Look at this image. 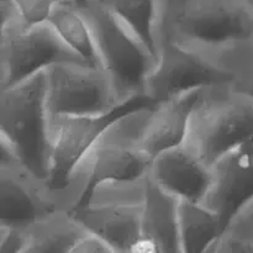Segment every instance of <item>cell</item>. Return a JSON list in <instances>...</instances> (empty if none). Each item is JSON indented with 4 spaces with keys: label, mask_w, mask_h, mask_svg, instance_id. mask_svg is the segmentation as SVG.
Returning <instances> with one entry per match:
<instances>
[{
    "label": "cell",
    "mask_w": 253,
    "mask_h": 253,
    "mask_svg": "<svg viewBox=\"0 0 253 253\" xmlns=\"http://www.w3.org/2000/svg\"><path fill=\"white\" fill-rule=\"evenodd\" d=\"M127 24L157 56L160 0H89Z\"/></svg>",
    "instance_id": "obj_19"
},
{
    "label": "cell",
    "mask_w": 253,
    "mask_h": 253,
    "mask_svg": "<svg viewBox=\"0 0 253 253\" xmlns=\"http://www.w3.org/2000/svg\"><path fill=\"white\" fill-rule=\"evenodd\" d=\"M253 137V98L232 82L205 86L195 99L183 145L209 167Z\"/></svg>",
    "instance_id": "obj_3"
},
{
    "label": "cell",
    "mask_w": 253,
    "mask_h": 253,
    "mask_svg": "<svg viewBox=\"0 0 253 253\" xmlns=\"http://www.w3.org/2000/svg\"><path fill=\"white\" fill-rule=\"evenodd\" d=\"M237 215H239V216L246 217V219L252 220V221H253V200H252L251 203H249V204H247L246 207L242 208V209L240 210V211L237 212V214L235 215V216H237Z\"/></svg>",
    "instance_id": "obj_24"
},
{
    "label": "cell",
    "mask_w": 253,
    "mask_h": 253,
    "mask_svg": "<svg viewBox=\"0 0 253 253\" xmlns=\"http://www.w3.org/2000/svg\"><path fill=\"white\" fill-rule=\"evenodd\" d=\"M46 93L49 115L104 116L130 105L121 101L108 72L88 62L46 68Z\"/></svg>",
    "instance_id": "obj_7"
},
{
    "label": "cell",
    "mask_w": 253,
    "mask_h": 253,
    "mask_svg": "<svg viewBox=\"0 0 253 253\" xmlns=\"http://www.w3.org/2000/svg\"><path fill=\"white\" fill-rule=\"evenodd\" d=\"M179 203L180 199L146 175L141 240L135 252L180 253Z\"/></svg>",
    "instance_id": "obj_13"
},
{
    "label": "cell",
    "mask_w": 253,
    "mask_h": 253,
    "mask_svg": "<svg viewBox=\"0 0 253 253\" xmlns=\"http://www.w3.org/2000/svg\"><path fill=\"white\" fill-rule=\"evenodd\" d=\"M212 179L203 204L216 212L226 227L253 200V137L227 151L211 167Z\"/></svg>",
    "instance_id": "obj_10"
},
{
    "label": "cell",
    "mask_w": 253,
    "mask_h": 253,
    "mask_svg": "<svg viewBox=\"0 0 253 253\" xmlns=\"http://www.w3.org/2000/svg\"><path fill=\"white\" fill-rule=\"evenodd\" d=\"M145 101L130 104L109 115L71 116L49 115L48 132L51 142V163L48 183L53 189L63 185L67 175L78 161L93 146L106 126L130 106ZM148 103V101H147Z\"/></svg>",
    "instance_id": "obj_9"
},
{
    "label": "cell",
    "mask_w": 253,
    "mask_h": 253,
    "mask_svg": "<svg viewBox=\"0 0 253 253\" xmlns=\"http://www.w3.org/2000/svg\"><path fill=\"white\" fill-rule=\"evenodd\" d=\"M147 174L178 199L190 202H203L212 179L211 167L183 143L156 156Z\"/></svg>",
    "instance_id": "obj_12"
},
{
    "label": "cell",
    "mask_w": 253,
    "mask_h": 253,
    "mask_svg": "<svg viewBox=\"0 0 253 253\" xmlns=\"http://www.w3.org/2000/svg\"><path fill=\"white\" fill-rule=\"evenodd\" d=\"M46 94V69L0 89V136L11 142L29 169L48 180L51 142Z\"/></svg>",
    "instance_id": "obj_5"
},
{
    "label": "cell",
    "mask_w": 253,
    "mask_h": 253,
    "mask_svg": "<svg viewBox=\"0 0 253 253\" xmlns=\"http://www.w3.org/2000/svg\"><path fill=\"white\" fill-rule=\"evenodd\" d=\"M200 91L202 89H198L169 100L150 104L140 141V151L148 160L152 161L163 151L183 142L190 109Z\"/></svg>",
    "instance_id": "obj_15"
},
{
    "label": "cell",
    "mask_w": 253,
    "mask_h": 253,
    "mask_svg": "<svg viewBox=\"0 0 253 253\" xmlns=\"http://www.w3.org/2000/svg\"><path fill=\"white\" fill-rule=\"evenodd\" d=\"M25 225V253H72L79 240L89 231L73 212L61 209Z\"/></svg>",
    "instance_id": "obj_16"
},
{
    "label": "cell",
    "mask_w": 253,
    "mask_h": 253,
    "mask_svg": "<svg viewBox=\"0 0 253 253\" xmlns=\"http://www.w3.org/2000/svg\"><path fill=\"white\" fill-rule=\"evenodd\" d=\"M252 36L246 0H160L157 46L169 40L214 54Z\"/></svg>",
    "instance_id": "obj_2"
},
{
    "label": "cell",
    "mask_w": 253,
    "mask_h": 253,
    "mask_svg": "<svg viewBox=\"0 0 253 253\" xmlns=\"http://www.w3.org/2000/svg\"><path fill=\"white\" fill-rule=\"evenodd\" d=\"M29 24L46 21L59 0H11Z\"/></svg>",
    "instance_id": "obj_22"
},
{
    "label": "cell",
    "mask_w": 253,
    "mask_h": 253,
    "mask_svg": "<svg viewBox=\"0 0 253 253\" xmlns=\"http://www.w3.org/2000/svg\"><path fill=\"white\" fill-rule=\"evenodd\" d=\"M229 82H232L229 72L211 56L169 40H161L157 62L146 84L145 98L148 103L156 104Z\"/></svg>",
    "instance_id": "obj_8"
},
{
    "label": "cell",
    "mask_w": 253,
    "mask_h": 253,
    "mask_svg": "<svg viewBox=\"0 0 253 253\" xmlns=\"http://www.w3.org/2000/svg\"><path fill=\"white\" fill-rule=\"evenodd\" d=\"M150 104L130 106L106 126L57 189L62 209L73 211L94 183L147 174L151 160L140 151V141Z\"/></svg>",
    "instance_id": "obj_1"
},
{
    "label": "cell",
    "mask_w": 253,
    "mask_h": 253,
    "mask_svg": "<svg viewBox=\"0 0 253 253\" xmlns=\"http://www.w3.org/2000/svg\"><path fill=\"white\" fill-rule=\"evenodd\" d=\"M48 21L53 25L66 43L71 46L84 61L101 67L90 27L77 5L67 0H59L52 9Z\"/></svg>",
    "instance_id": "obj_18"
},
{
    "label": "cell",
    "mask_w": 253,
    "mask_h": 253,
    "mask_svg": "<svg viewBox=\"0 0 253 253\" xmlns=\"http://www.w3.org/2000/svg\"><path fill=\"white\" fill-rule=\"evenodd\" d=\"M252 39H253V36H252Z\"/></svg>",
    "instance_id": "obj_27"
},
{
    "label": "cell",
    "mask_w": 253,
    "mask_h": 253,
    "mask_svg": "<svg viewBox=\"0 0 253 253\" xmlns=\"http://www.w3.org/2000/svg\"><path fill=\"white\" fill-rule=\"evenodd\" d=\"M26 247V225L0 222V252L25 253Z\"/></svg>",
    "instance_id": "obj_21"
},
{
    "label": "cell",
    "mask_w": 253,
    "mask_h": 253,
    "mask_svg": "<svg viewBox=\"0 0 253 253\" xmlns=\"http://www.w3.org/2000/svg\"><path fill=\"white\" fill-rule=\"evenodd\" d=\"M226 69L232 83L253 98V39L235 43L227 48L210 54Z\"/></svg>",
    "instance_id": "obj_20"
},
{
    "label": "cell",
    "mask_w": 253,
    "mask_h": 253,
    "mask_svg": "<svg viewBox=\"0 0 253 253\" xmlns=\"http://www.w3.org/2000/svg\"><path fill=\"white\" fill-rule=\"evenodd\" d=\"M59 62H85L46 21L17 19L0 25V89Z\"/></svg>",
    "instance_id": "obj_6"
},
{
    "label": "cell",
    "mask_w": 253,
    "mask_h": 253,
    "mask_svg": "<svg viewBox=\"0 0 253 253\" xmlns=\"http://www.w3.org/2000/svg\"><path fill=\"white\" fill-rule=\"evenodd\" d=\"M79 9L90 27L100 66L110 76L121 101H147L146 84L157 56L127 24L109 10L90 1Z\"/></svg>",
    "instance_id": "obj_4"
},
{
    "label": "cell",
    "mask_w": 253,
    "mask_h": 253,
    "mask_svg": "<svg viewBox=\"0 0 253 253\" xmlns=\"http://www.w3.org/2000/svg\"><path fill=\"white\" fill-rule=\"evenodd\" d=\"M224 230L219 215L202 202L180 200V253H207Z\"/></svg>",
    "instance_id": "obj_17"
},
{
    "label": "cell",
    "mask_w": 253,
    "mask_h": 253,
    "mask_svg": "<svg viewBox=\"0 0 253 253\" xmlns=\"http://www.w3.org/2000/svg\"><path fill=\"white\" fill-rule=\"evenodd\" d=\"M67 1H71L72 4H74V5H77L78 7H81V6H83V5H85L89 0H67Z\"/></svg>",
    "instance_id": "obj_25"
},
{
    "label": "cell",
    "mask_w": 253,
    "mask_h": 253,
    "mask_svg": "<svg viewBox=\"0 0 253 253\" xmlns=\"http://www.w3.org/2000/svg\"><path fill=\"white\" fill-rule=\"evenodd\" d=\"M59 209L63 210L48 180L24 163L0 167V222L27 224Z\"/></svg>",
    "instance_id": "obj_11"
},
{
    "label": "cell",
    "mask_w": 253,
    "mask_h": 253,
    "mask_svg": "<svg viewBox=\"0 0 253 253\" xmlns=\"http://www.w3.org/2000/svg\"><path fill=\"white\" fill-rule=\"evenodd\" d=\"M72 253H115V251L105 240L89 230L79 240Z\"/></svg>",
    "instance_id": "obj_23"
},
{
    "label": "cell",
    "mask_w": 253,
    "mask_h": 253,
    "mask_svg": "<svg viewBox=\"0 0 253 253\" xmlns=\"http://www.w3.org/2000/svg\"><path fill=\"white\" fill-rule=\"evenodd\" d=\"M246 2H247V4H249V6L251 7L252 11H253V0H246Z\"/></svg>",
    "instance_id": "obj_26"
},
{
    "label": "cell",
    "mask_w": 253,
    "mask_h": 253,
    "mask_svg": "<svg viewBox=\"0 0 253 253\" xmlns=\"http://www.w3.org/2000/svg\"><path fill=\"white\" fill-rule=\"evenodd\" d=\"M142 205L81 204L73 210V214L84 226L99 235L114 249L115 253L135 252L141 240V217Z\"/></svg>",
    "instance_id": "obj_14"
}]
</instances>
